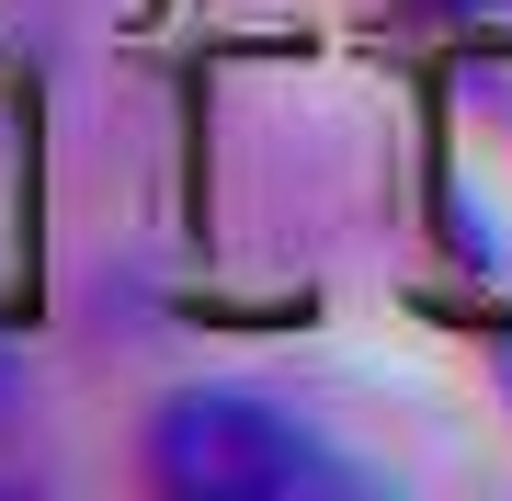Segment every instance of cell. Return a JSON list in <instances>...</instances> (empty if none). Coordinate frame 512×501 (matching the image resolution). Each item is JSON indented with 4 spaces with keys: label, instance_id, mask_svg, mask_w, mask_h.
Wrapping results in <instances>:
<instances>
[{
    "label": "cell",
    "instance_id": "1",
    "mask_svg": "<svg viewBox=\"0 0 512 501\" xmlns=\"http://www.w3.org/2000/svg\"><path fill=\"white\" fill-rule=\"evenodd\" d=\"M148 479L171 501H296V490H365L308 422H285L251 388H183L148 422Z\"/></svg>",
    "mask_w": 512,
    "mask_h": 501
},
{
    "label": "cell",
    "instance_id": "2",
    "mask_svg": "<svg viewBox=\"0 0 512 501\" xmlns=\"http://www.w3.org/2000/svg\"><path fill=\"white\" fill-rule=\"evenodd\" d=\"M0 376H12V365H0Z\"/></svg>",
    "mask_w": 512,
    "mask_h": 501
}]
</instances>
